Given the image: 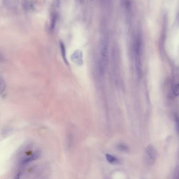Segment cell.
<instances>
[{"label":"cell","instance_id":"1","mask_svg":"<svg viewBox=\"0 0 179 179\" xmlns=\"http://www.w3.org/2000/svg\"><path fill=\"white\" fill-rule=\"evenodd\" d=\"M108 48L107 42L104 41L102 43L101 45V58L99 61L98 70L99 74L100 76H104L105 74L106 68L107 66V59Z\"/></svg>","mask_w":179,"mask_h":179},{"label":"cell","instance_id":"2","mask_svg":"<svg viewBox=\"0 0 179 179\" xmlns=\"http://www.w3.org/2000/svg\"><path fill=\"white\" fill-rule=\"evenodd\" d=\"M157 157V152L155 149L151 145L146 147L144 151V159L149 165H152L155 162Z\"/></svg>","mask_w":179,"mask_h":179},{"label":"cell","instance_id":"3","mask_svg":"<svg viewBox=\"0 0 179 179\" xmlns=\"http://www.w3.org/2000/svg\"><path fill=\"white\" fill-rule=\"evenodd\" d=\"M140 47H141V41L140 38H138L135 45V67L138 76L140 77L141 75L142 69H141V63L140 58Z\"/></svg>","mask_w":179,"mask_h":179},{"label":"cell","instance_id":"4","mask_svg":"<svg viewBox=\"0 0 179 179\" xmlns=\"http://www.w3.org/2000/svg\"><path fill=\"white\" fill-rule=\"evenodd\" d=\"M71 59L75 64L78 66L83 65V53L81 50H75L71 56Z\"/></svg>","mask_w":179,"mask_h":179},{"label":"cell","instance_id":"5","mask_svg":"<svg viewBox=\"0 0 179 179\" xmlns=\"http://www.w3.org/2000/svg\"><path fill=\"white\" fill-rule=\"evenodd\" d=\"M40 155H41V153L39 152L38 151L36 152L35 153L33 154V155H32L30 157L27 158L24 160L22 162V164H26L30 162L33 161L37 159L40 157Z\"/></svg>","mask_w":179,"mask_h":179},{"label":"cell","instance_id":"6","mask_svg":"<svg viewBox=\"0 0 179 179\" xmlns=\"http://www.w3.org/2000/svg\"><path fill=\"white\" fill-rule=\"evenodd\" d=\"M106 158L108 162L112 164H116L118 163V160L113 155L107 153L106 154Z\"/></svg>","mask_w":179,"mask_h":179},{"label":"cell","instance_id":"7","mask_svg":"<svg viewBox=\"0 0 179 179\" xmlns=\"http://www.w3.org/2000/svg\"><path fill=\"white\" fill-rule=\"evenodd\" d=\"M60 46H61V55H62L63 58L65 62V63L66 64V65H68V61L66 59V56L65 47L64 44L63 42L60 43Z\"/></svg>","mask_w":179,"mask_h":179},{"label":"cell","instance_id":"8","mask_svg":"<svg viewBox=\"0 0 179 179\" xmlns=\"http://www.w3.org/2000/svg\"><path fill=\"white\" fill-rule=\"evenodd\" d=\"M172 92L173 94L175 97L179 96V84H178L174 86L173 88Z\"/></svg>","mask_w":179,"mask_h":179},{"label":"cell","instance_id":"9","mask_svg":"<svg viewBox=\"0 0 179 179\" xmlns=\"http://www.w3.org/2000/svg\"><path fill=\"white\" fill-rule=\"evenodd\" d=\"M175 120L177 131L179 133V116L177 114L175 115Z\"/></svg>","mask_w":179,"mask_h":179},{"label":"cell","instance_id":"10","mask_svg":"<svg viewBox=\"0 0 179 179\" xmlns=\"http://www.w3.org/2000/svg\"><path fill=\"white\" fill-rule=\"evenodd\" d=\"M94 0H90V1H91V2H92Z\"/></svg>","mask_w":179,"mask_h":179}]
</instances>
